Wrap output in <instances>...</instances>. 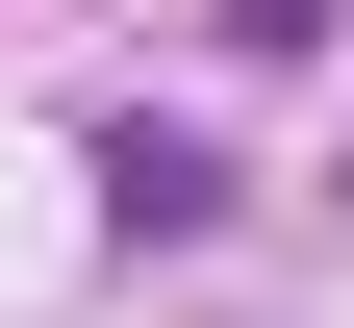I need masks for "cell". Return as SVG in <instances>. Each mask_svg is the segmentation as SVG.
Instances as JSON below:
<instances>
[{"mask_svg":"<svg viewBox=\"0 0 354 328\" xmlns=\"http://www.w3.org/2000/svg\"><path fill=\"white\" fill-rule=\"evenodd\" d=\"M76 177H102V227H127V253H177V227H228V152H203V126H152V102H127V126H102Z\"/></svg>","mask_w":354,"mask_h":328,"instance_id":"6da1fadb","label":"cell"},{"mask_svg":"<svg viewBox=\"0 0 354 328\" xmlns=\"http://www.w3.org/2000/svg\"><path fill=\"white\" fill-rule=\"evenodd\" d=\"M304 26H329V0H228V51H304Z\"/></svg>","mask_w":354,"mask_h":328,"instance_id":"7a4b0ae2","label":"cell"}]
</instances>
